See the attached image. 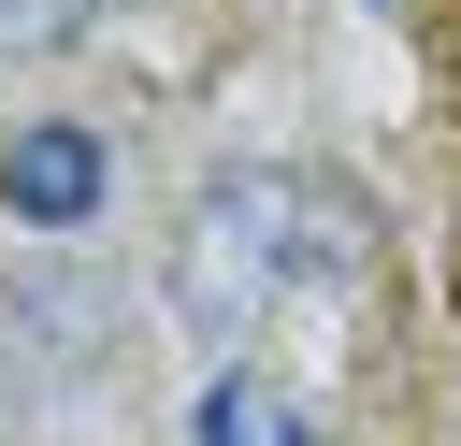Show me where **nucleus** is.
I'll use <instances>...</instances> for the list:
<instances>
[{"label": "nucleus", "mask_w": 461, "mask_h": 446, "mask_svg": "<svg viewBox=\"0 0 461 446\" xmlns=\"http://www.w3.org/2000/svg\"><path fill=\"white\" fill-rule=\"evenodd\" d=\"M360 273V201L331 173H288V158H245V173H202L187 230H173V317L187 345H259L288 302L346 288Z\"/></svg>", "instance_id": "f257e3e1"}, {"label": "nucleus", "mask_w": 461, "mask_h": 446, "mask_svg": "<svg viewBox=\"0 0 461 446\" xmlns=\"http://www.w3.org/2000/svg\"><path fill=\"white\" fill-rule=\"evenodd\" d=\"M115 201V144L86 129V115H29L14 144H0V216L14 230H86Z\"/></svg>", "instance_id": "f03ea898"}, {"label": "nucleus", "mask_w": 461, "mask_h": 446, "mask_svg": "<svg viewBox=\"0 0 461 446\" xmlns=\"http://www.w3.org/2000/svg\"><path fill=\"white\" fill-rule=\"evenodd\" d=\"M0 345H29V374H43V388H101L115 288H101V273H72V259H43V273H14V288H0Z\"/></svg>", "instance_id": "7ed1b4c3"}, {"label": "nucleus", "mask_w": 461, "mask_h": 446, "mask_svg": "<svg viewBox=\"0 0 461 446\" xmlns=\"http://www.w3.org/2000/svg\"><path fill=\"white\" fill-rule=\"evenodd\" d=\"M187 446H317V417H303L288 388H259V374H216V388L187 403Z\"/></svg>", "instance_id": "20e7f679"}, {"label": "nucleus", "mask_w": 461, "mask_h": 446, "mask_svg": "<svg viewBox=\"0 0 461 446\" xmlns=\"http://www.w3.org/2000/svg\"><path fill=\"white\" fill-rule=\"evenodd\" d=\"M101 14H130V0H0V58H58V43H86Z\"/></svg>", "instance_id": "39448f33"}, {"label": "nucleus", "mask_w": 461, "mask_h": 446, "mask_svg": "<svg viewBox=\"0 0 461 446\" xmlns=\"http://www.w3.org/2000/svg\"><path fill=\"white\" fill-rule=\"evenodd\" d=\"M0 417H14V360H0Z\"/></svg>", "instance_id": "423d86ee"}]
</instances>
